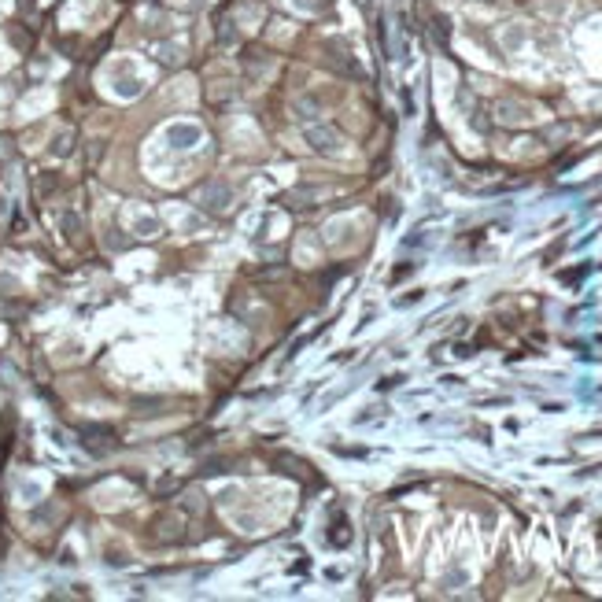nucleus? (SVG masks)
<instances>
[{"instance_id":"obj_1","label":"nucleus","mask_w":602,"mask_h":602,"mask_svg":"<svg viewBox=\"0 0 602 602\" xmlns=\"http://www.w3.org/2000/svg\"><path fill=\"white\" fill-rule=\"evenodd\" d=\"M310 140H318V148H322V152H329V148H332V133H322V130L314 133V130H310Z\"/></svg>"}]
</instances>
